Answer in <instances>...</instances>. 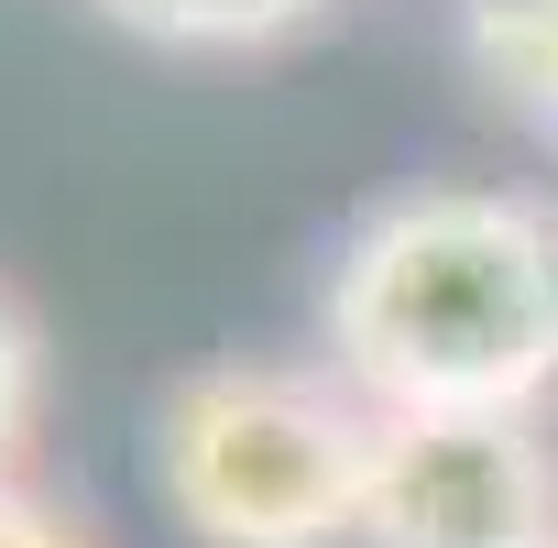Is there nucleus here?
<instances>
[{
	"label": "nucleus",
	"mask_w": 558,
	"mask_h": 548,
	"mask_svg": "<svg viewBox=\"0 0 558 548\" xmlns=\"http://www.w3.org/2000/svg\"><path fill=\"white\" fill-rule=\"evenodd\" d=\"M318 319L373 417H536L558 395V209L504 187L384 198L340 241Z\"/></svg>",
	"instance_id": "obj_1"
},
{
	"label": "nucleus",
	"mask_w": 558,
	"mask_h": 548,
	"mask_svg": "<svg viewBox=\"0 0 558 548\" xmlns=\"http://www.w3.org/2000/svg\"><path fill=\"white\" fill-rule=\"evenodd\" d=\"M362 472L373 406L307 362H208L154 406V483L197 548H340Z\"/></svg>",
	"instance_id": "obj_2"
},
{
	"label": "nucleus",
	"mask_w": 558,
	"mask_h": 548,
	"mask_svg": "<svg viewBox=\"0 0 558 548\" xmlns=\"http://www.w3.org/2000/svg\"><path fill=\"white\" fill-rule=\"evenodd\" d=\"M351 548H558L536 417H373Z\"/></svg>",
	"instance_id": "obj_3"
},
{
	"label": "nucleus",
	"mask_w": 558,
	"mask_h": 548,
	"mask_svg": "<svg viewBox=\"0 0 558 548\" xmlns=\"http://www.w3.org/2000/svg\"><path fill=\"white\" fill-rule=\"evenodd\" d=\"M471 56L558 143V0H482V12H471Z\"/></svg>",
	"instance_id": "obj_4"
},
{
	"label": "nucleus",
	"mask_w": 558,
	"mask_h": 548,
	"mask_svg": "<svg viewBox=\"0 0 558 548\" xmlns=\"http://www.w3.org/2000/svg\"><path fill=\"white\" fill-rule=\"evenodd\" d=\"M121 34H154V45H197V56H230V45H274L296 34L318 0H99Z\"/></svg>",
	"instance_id": "obj_5"
},
{
	"label": "nucleus",
	"mask_w": 558,
	"mask_h": 548,
	"mask_svg": "<svg viewBox=\"0 0 558 548\" xmlns=\"http://www.w3.org/2000/svg\"><path fill=\"white\" fill-rule=\"evenodd\" d=\"M34 395H45V352H34L23 308H0V483H12V450L34 428Z\"/></svg>",
	"instance_id": "obj_6"
},
{
	"label": "nucleus",
	"mask_w": 558,
	"mask_h": 548,
	"mask_svg": "<svg viewBox=\"0 0 558 548\" xmlns=\"http://www.w3.org/2000/svg\"><path fill=\"white\" fill-rule=\"evenodd\" d=\"M0 548H88V526H77L66 504L23 493V483H0Z\"/></svg>",
	"instance_id": "obj_7"
}]
</instances>
